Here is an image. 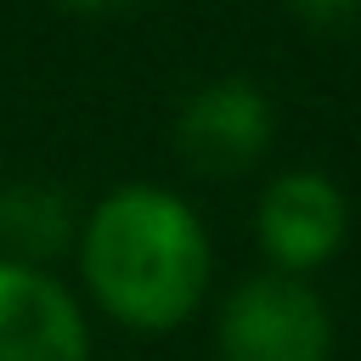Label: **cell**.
<instances>
[{
	"label": "cell",
	"mask_w": 361,
	"mask_h": 361,
	"mask_svg": "<svg viewBox=\"0 0 361 361\" xmlns=\"http://www.w3.org/2000/svg\"><path fill=\"white\" fill-rule=\"evenodd\" d=\"M79 271L96 305L130 333H175L209 293V231L164 186H118L79 226Z\"/></svg>",
	"instance_id": "obj_1"
},
{
	"label": "cell",
	"mask_w": 361,
	"mask_h": 361,
	"mask_svg": "<svg viewBox=\"0 0 361 361\" xmlns=\"http://www.w3.org/2000/svg\"><path fill=\"white\" fill-rule=\"evenodd\" d=\"M220 361H327L333 316L305 276L259 271L231 288L214 322Z\"/></svg>",
	"instance_id": "obj_2"
},
{
	"label": "cell",
	"mask_w": 361,
	"mask_h": 361,
	"mask_svg": "<svg viewBox=\"0 0 361 361\" xmlns=\"http://www.w3.org/2000/svg\"><path fill=\"white\" fill-rule=\"evenodd\" d=\"M276 135V107L259 79L248 73H220L186 90L175 113V152L192 175L203 180H237L248 175Z\"/></svg>",
	"instance_id": "obj_3"
},
{
	"label": "cell",
	"mask_w": 361,
	"mask_h": 361,
	"mask_svg": "<svg viewBox=\"0 0 361 361\" xmlns=\"http://www.w3.org/2000/svg\"><path fill=\"white\" fill-rule=\"evenodd\" d=\"M254 231L282 276L327 265L350 237V203L327 169H282L254 203Z\"/></svg>",
	"instance_id": "obj_4"
},
{
	"label": "cell",
	"mask_w": 361,
	"mask_h": 361,
	"mask_svg": "<svg viewBox=\"0 0 361 361\" xmlns=\"http://www.w3.org/2000/svg\"><path fill=\"white\" fill-rule=\"evenodd\" d=\"M0 361H90L79 299L51 271L0 259Z\"/></svg>",
	"instance_id": "obj_5"
},
{
	"label": "cell",
	"mask_w": 361,
	"mask_h": 361,
	"mask_svg": "<svg viewBox=\"0 0 361 361\" xmlns=\"http://www.w3.org/2000/svg\"><path fill=\"white\" fill-rule=\"evenodd\" d=\"M79 209L51 180H0V259L45 271L79 248Z\"/></svg>",
	"instance_id": "obj_6"
},
{
	"label": "cell",
	"mask_w": 361,
	"mask_h": 361,
	"mask_svg": "<svg viewBox=\"0 0 361 361\" xmlns=\"http://www.w3.org/2000/svg\"><path fill=\"white\" fill-rule=\"evenodd\" d=\"M282 11L310 34H350L361 23V0H282Z\"/></svg>",
	"instance_id": "obj_7"
},
{
	"label": "cell",
	"mask_w": 361,
	"mask_h": 361,
	"mask_svg": "<svg viewBox=\"0 0 361 361\" xmlns=\"http://www.w3.org/2000/svg\"><path fill=\"white\" fill-rule=\"evenodd\" d=\"M56 11H68V17H124V11H135L141 0H51Z\"/></svg>",
	"instance_id": "obj_8"
}]
</instances>
